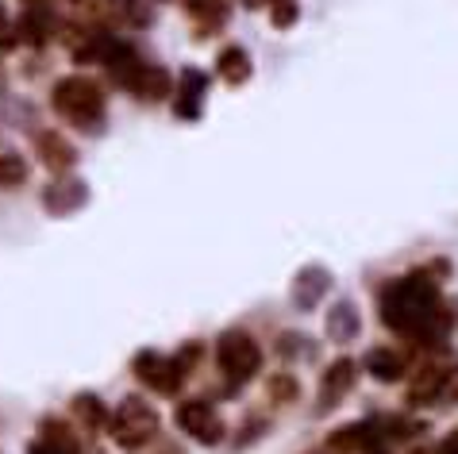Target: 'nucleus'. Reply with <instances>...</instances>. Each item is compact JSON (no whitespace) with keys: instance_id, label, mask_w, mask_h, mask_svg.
I'll return each mask as SVG.
<instances>
[{"instance_id":"obj_1","label":"nucleus","mask_w":458,"mask_h":454,"mask_svg":"<svg viewBox=\"0 0 458 454\" xmlns=\"http://www.w3.org/2000/svg\"><path fill=\"white\" fill-rule=\"evenodd\" d=\"M377 312L381 324L412 347H443L458 324L454 305L443 300V289L428 270H412L389 282L377 297Z\"/></svg>"},{"instance_id":"obj_2","label":"nucleus","mask_w":458,"mask_h":454,"mask_svg":"<svg viewBox=\"0 0 458 454\" xmlns=\"http://www.w3.org/2000/svg\"><path fill=\"white\" fill-rule=\"evenodd\" d=\"M200 355H205V347H200V343H185L177 355H162V350H139V355L131 358V374L150 389V393L177 397V393H182V385L189 382V374H193V366L200 362Z\"/></svg>"},{"instance_id":"obj_3","label":"nucleus","mask_w":458,"mask_h":454,"mask_svg":"<svg viewBox=\"0 0 458 454\" xmlns=\"http://www.w3.org/2000/svg\"><path fill=\"white\" fill-rule=\"evenodd\" d=\"M212 355H216L220 374L232 382V389L247 385L250 377H259V370H262V347H259V339H254L250 332H243V327L224 332L220 339H216Z\"/></svg>"},{"instance_id":"obj_4","label":"nucleus","mask_w":458,"mask_h":454,"mask_svg":"<svg viewBox=\"0 0 458 454\" xmlns=\"http://www.w3.org/2000/svg\"><path fill=\"white\" fill-rule=\"evenodd\" d=\"M55 112L70 123H78V128H97L100 116H105V93L93 78L73 73V78H62L55 85Z\"/></svg>"},{"instance_id":"obj_5","label":"nucleus","mask_w":458,"mask_h":454,"mask_svg":"<svg viewBox=\"0 0 458 454\" xmlns=\"http://www.w3.org/2000/svg\"><path fill=\"white\" fill-rule=\"evenodd\" d=\"M108 435L112 443L123 447V450H139L147 439L158 435V412L147 405L143 397H123L116 408L108 412Z\"/></svg>"},{"instance_id":"obj_6","label":"nucleus","mask_w":458,"mask_h":454,"mask_svg":"<svg viewBox=\"0 0 458 454\" xmlns=\"http://www.w3.org/2000/svg\"><path fill=\"white\" fill-rule=\"evenodd\" d=\"M409 405L451 408L458 405V362H428L409 382Z\"/></svg>"},{"instance_id":"obj_7","label":"nucleus","mask_w":458,"mask_h":454,"mask_svg":"<svg viewBox=\"0 0 458 454\" xmlns=\"http://www.w3.org/2000/svg\"><path fill=\"white\" fill-rule=\"evenodd\" d=\"M174 420H177V427H182L189 439H197L200 447H220L224 435H227L224 416L216 412L208 400H182L177 412H174Z\"/></svg>"},{"instance_id":"obj_8","label":"nucleus","mask_w":458,"mask_h":454,"mask_svg":"<svg viewBox=\"0 0 458 454\" xmlns=\"http://www.w3.org/2000/svg\"><path fill=\"white\" fill-rule=\"evenodd\" d=\"M359 366H354L351 358H335L332 366L324 370V377H320V393H316V416H327L335 405H343V397L354 389V382H359Z\"/></svg>"},{"instance_id":"obj_9","label":"nucleus","mask_w":458,"mask_h":454,"mask_svg":"<svg viewBox=\"0 0 458 454\" xmlns=\"http://www.w3.org/2000/svg\"><path fill=\"white\" fill-rule=\"evenodd\" d=\"M362 366H366V374L374 377V382H381V385H393V382H401L404 374H409V350L404 347H370L366 350V358H362Z\"/></svg>"},{"instance_id":"obj_10","label":"nucleus","mask_w":458,"mask_h":454,"mask_svg":"<svg viewBox=\"0 0 458 454\" xmlns=\"http://www.w3.org/2000/svg\"><path fill=\"white\" fill-rule=\"evenodd\" d=\"M85 200H89V185L85 181H73V178L55 181L43 193V205H47V212H55V216H70V212H78Z\"/></svg>"},{"instance_id":"obj_11","label":"nucleus","mask_w":458,"mask_h":454,"mask_svg":"<svg viewBox=\"0 0 458 454\" xmlns=\"http://www.w3.org/2000/svg\"><path fill=\"white\" fill-rule=\"evenodd\" d=\"M28 454H81V439L62 420H47L39 439L28 447Z\"/></svg>"},{"instance_id":"obj_12","label":"nucleus","mask_w":458,"mask_h":454,"mask_svg":"<svg viewBox=\"0 0 458 454\" xmlns=\"http://www.w3.org/2000/svg\"><path fill=\"white\" fill-rule=\"evenodd\" d=\"M332 289V273L324 266H304L297 273V285H293V305L297 308H316L324 300V293Z\"/></svg>"},{"instance_id":"obj_13","label":"nucleus","mask_w":458,"mask_h":454,"mask_svg":"<svg viewBox=\"0 0 458 454\" xmlns=\"http://www.w3.org/2000/svg\"><path fill=\"white\" fill-rule=\"evenodd\" d=\"M35 150H39V158L55 173H66L73 162H78V150H73V143H66V135H58V131H39V135H35Z\"/></svg>"},{"instance_id":"obj_14","label":"nucleus","mask_w":458,"mask_h":454,"mask_svg":"<svg viewBox=\"0 0 458 454\" xmlns=\"http://www.w3.org/2000/svg\"><path fill=\"white\" fill-rule=\"evenodd\" d=\"M205 89H208V78L200 70H182V85H177V105H174V112L182 120H197L200 116V97H205Z\"/></svg>"},{"instance_id":"obj_15","label":"nucleus","mask_w":458,"mask_h":454,"mask_svg":"<svg viewBox=\"0 0 458 454\" xmlns=\"http://www.w3.org/2000/svg\"><path fill=\"white\" fill-rule=\"evenodd\" d=\"M127 89H131L139 100H166L170 97V73L162 70V66H143L139 62V70H135V78L127 81Z\"/></svg>"},{"instance_id":"obj_16","label":"nucleus","mask_w":458,"mask_h":454,"mask_svg":"<svg viewBox=\"0 0 458 454\" xmlns=\"http://www.w3.org/2000/svg\"><path fill=\"white\" fill-rule=\"evenodd\" d=\"M70 412H73V420H78L89 435L100 432V427L108 424V408H105V400H100L97 393H78L70 400Z\"/></svg>"},{"instance_id":"obj_17","label":"nucleus","mask_w":458,"mask_h":454,"mask_svg":"<svg viewBox=\"0 0 458 454\" xmlns=\"http://www.w3.org/2000/svg\"><path fill=\"white\" fill-rule=\"evenodd\" d=\"M362 332V320H359V308L351 305V300H339V305L327 312V335L335 339V343H351L354 335Z\"/></svg>"},{"instance_id":"obj_18","label":"nucleus","mask_w":458,"mask_h":454,"mask_svg":"<svg viewBox=\"0 0 458 454\" xmlns=\"http://www.w3.org/2000/svg\"><path fill=\"white\" fill-rule=\"evenodd\" d=\"M189 16H193L197 31L205 35V31L224 28V20H227V8L220 4V0H189Z\"/></svg>"},{"instance_id":"obj_19","label":"nucleus","mask_w":458,"mask_h":454,"mask_svg":"<svg viewBox=\"0 0 458 454\" xmlns=\"http://www.w3.org/2000/svg\"><path fill=\"white\" fill-rule=\"evenodd\" d=\"M216 73H220L227 85H243L250 78V58L239 46H232V50H224L220 55V62H216Z\"/></svg>"},{"instance_id":"obj_20","label":"nucleus","mask_w":458,"mask_h":454,"mask_svg":"<svg viewBox=\"0 0 458 454\" xmlns=\"http://www.w3.org/2000/svg\"><path fill=\"white\" fill-rule=\"evenodd\" d=\"M297 397H301V385H297V377L293 374H274L270 382H266V400H270L274 408H285Z\"/></svg>"},{"instance_id":"obj_21","label":"nucleus","mask_w":458,"mask_h":454,"mask_svg":"<svg viewBox=\"0 0 458 454\" xmlns=\"http://www.w3.org/2000/svg\"><path fill=\"white\" fill-rule=\"evenodd\" d=\"M23 181H28V162L20 155H0V189H12Z\"/></svg>"},{"instance_id":"obj_22","label":"nucleus","mask_w":458,"mask_h":454,"mask_svg":"<svg viewBox=\"0 0 458 454\" xmlns=\"http://www.w3.org/2000/svg\"><path fill=\"white\" fill-rule=\"evenodd\" d=\"M47 31H50V16L43 8H31L28 16H23V28H20V35L28 43H43L47 39Z\"/></svg>"},{"instance_id":"obj_23","label":"nucleus","mask_w":458,"mask_h":454,"mask_svg":"<svg viewBox=\"0 0 458 454\" xmlns=\"http://www.w3.org/2000/svg\"><path fill=\"white\" fill-rule=\"evenodd\" d=\"M277 355H285V358H312V339L289 332V335L277 339Z\"/></svg>"},{"instance_id":"obj_24","label":"nucleus","mask_w":458,"mask_h":454,"mask_svg":"<svg viewBox=\"0 0 458 454\" xmlns=\"http://www.w3.org/2000/svg\"><path fill=\"white\" fill-rule=\"evenodd\" d=\"M131 454H182V447L174 443V439H162V435H155V439H147L139 450H131Z\"/></svg>"},{"instance_id":"obj_25","label":"nucleus","mask_w":458,"mask_h":454,"mask_svg":"<svg viewBox=\"0 0 458 454\" xmlns=\"http://www.w3.org/2000/svg\"><path fill=\"white\" fill-rule=\"evenodd\" d=\"M274 23H277V28H293V23H297V0H277Z\"/></svg>"},{"instance_id":"obj_26","label":"nucleus","mask_w":458,"mask_h":454,"mask_svg":"<svg viewBox=\"0 0 458 454\" xmlns=\"http://www.w3.org/2000/svg\"><path fill=\"white\" fill-rule=\"evenodd\" d=\"M420 454H458V427H454V432H447V439H439L431 450H420Z\"/></svg>"},{"instance_id":"obj_27","label":"nucleus","mask_w":458,"mask_h":454,"mask_svg":"<svg viewBox=\"0 0 458 454\" xmlns=\"http://www.w3.org/2000/svg\"><path fill=\"white\" fill-rule=\"evenodd\" d=\"M304 454H332V450H327V447H320V450H304Z\"/></svg>"},{"instance_id":"obj_28","label":"nucleus","mask_w":458,"mask_h":454,"mask_svg":"<svg viewBox=\"0 0 458 454\" xmlns=\"http://www.w3.org/2000/svg\"><path fill=\"white\" fill-rule=\"evenodd\" d=\"M81 454H85V450H81ZM89 454H105V450H89Z\"/></svg>"},{"instance_id":"obj_29","label":"nucleus","mask_w":458,"mask_h":454,"mask_svg":"<svg viewBox=\"0 0 458 454\" xmlns=\"http://www.w3.org/2000/svg\"><path fill=\"white\" fill-rule=\"evenodd\" d=\"M247 4H262V0H247Z\"/></svg>"},{"instance_id":"obj_30","label":"nucleus","mask_w":458,"mask_h":454,"mask_svg":"<svg viewBox=\"0 0 458 454\" xmlns=\"http://www.w3.org/2000/svg\"><path fill=\"white\" fill-rule=\"evenodd\" d=\"M366 454H381V450H366Z\"/></svg>"},{"instance_id":"obj_31","label":"nucleus","mask_w":458,"mask_h":454,"mask_svg":"<svg viewBox=\"0 0 458 454\" xmlns=\"http://www.w3.org/2000/svg\"><path fill=\"white\" fill-rule=\"evenodd\" d=\"M0 20H4V8H0Z\"/></svg>"}]
</instances>
